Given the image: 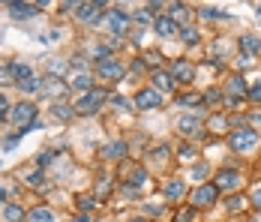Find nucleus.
<instances>
[{
  "mask_svg": "<svg viewBox=\"0 0 261 222\" xmlns=\"http://www.w3.org/2000/svg\"><path fill=\"white\" fill-rule=\"evenodd\" d=\"M9 120L18 126V129H30V126L36 124V105L24 99V102H15L12 108H9Z\"/></svg>",
  "mask_w": 261,
  "mask_h": 222,
  "instance_id": "f257e3e1",
  "label": "nucleus"
},
{
  "mask_svg": "<svg viewBox=\"0 0 261 222\" xmlns=\"http://www.w3.org/2000/svg\"><path fill=\"white\" fill-rule=\"evenodd\" d=\"M108 99L102 87H93V90H87V93H81V99L72 105L75 108V114H96L99 108H102V102Z\"/></svg>",
  "mask_w": 261,
  "mask_h": 222,
  "instance_id": "f03ea898",
  "label": "nucleus"
},
{
  "mask_svg": "<svg viewBox=\"0 0 261 222\" xmlns=\"http://www.w3.org/2000/svg\"><path fill=\"white\" fill-rule=\"evenodd\" d=\"M228 141H231V147L237 150V153H246V150H252V147H258V132H255V129H246V126H243V129H234V132H231V138H228Z\"/></svg>",
  "mask_w": 261,
  "mask_h": 222,
  "instance_id": "7ed1b4c3",
  "label": "nucleus"
},
{
  "mask_svg": "<svg viewBox=\"0 0 261 222\" xmlns=\"http://www.w3.org/2000/svg\"><path fill=\"white\" fill-rule=\"evenodd\" d=\"M105 24L111 27L114 36H126V30L132 24V15L123 12V9H111V12H105Z\"/></svg>",
  "mask_w": 261,
  "mask_h": 222,
  "instance_id": "20e7f679",
  "label": "nucleus"
},
{
  "mask_svg": "<svg viewBox=\"0 0 261 222\" xmlns=\"http://www.w3.org/2000/svg\"><path fill=\"white\" fill-rule=\"evenodd\" d=\"M123 72H126V66H123L117 57H99V60H96V75H102V78L117 81V78H123Z\"/></svg>",
  "mask_w": 261,
  "mask_h": 222,
  "instance_id": "39448f33",
  "label": "nucleus"
},
{
  "mask_svg": "<svg viewBox=\"0 0 261 222\" xmlns=\"http://www.w3.org/2000/svg\"><path fill=\"white\" fill-rule=\"evenodd\" d=\"M159 105H162V93L156 87H141L135 93V108H141V111H153Z\"/></svg>",
  "mask_w": 261,
  "mask_h": 222,
  "instance_id": "423d86ee",
  "label": "nucleus"
},
{
  "mask_svg": "<svg viewBox=\"0 0 261 222\" xmlns=\"http://www.w3.org/2000/svg\"><path fill=\"white\" fill-rule=\"evenodd\" d=\"M105 3H79V21L81 24H99L105 21Z\"/></svg>",
  "mask_w": 261,
  "mask_h": 222,
  "instance_id": "0eeeda50",
  "label": "nucleus"
},
{
  "mask_svg": "<svg viewBox=\"0 0 261 222\" xmlns=\"http://www.w3.org/2000/svg\"><path fill=\"white\" fill-rule=\"evenodd\" d=\"M216 198H219V189H216L213 183H204V186H198V189L192 192V207H195V210H201V207H213Z\"/></svg>",
  "mask_w": 261,
  "mask_h": 222,
  "instance_id": "6e6552de",
  "label": "nucleus"
},
{
  "mask_svg": "<svg viewBox=\"0 0 261 222\" xmlns=\"http://www.w3.org/2000/svg\"><path fill=\"white\" fill-rule=\"evenodd\" d=\"M168 72H171V78H174V81H180V84H189V81L195 78V66H192L189 60H183V57H177V60H171Z\"/></svg>",
  "mask_w": 261,
  "mask_h": 222,
  "instance_id": "1a4fd4ad",
  "label": "nucleus"
},
{
  "mask_svg": "<svg viewBox=\"0 0 261 222\" xmlns=\"http://www.w3.org/2000/svg\"><path fill=\"white\" fill-rule=\"evenodd\" d=\"M153 30H156L162 39H174V36H180V27H177V21H174L171 15H156V18H153Z\"/></svg>",
  "mask_w": 261,
  "mask_h": 222,
  "instance_id": "9d476101",
  "label": "nucleus"
},
{
  "mask_svg": "<svg viewBox=\"0 0 261 222\" xmlns=\"http://www.w3.org/2000/svg\"><path fill=\"white\" fill-rule=\"evenodd\" d=\"M69 90V84L63 81V78H51V75H45V81H42V96H63Z\"/></svg>",
  "mask_w": 261,
  "mask_h": 222,
  "instance_id": "9b49d317",
  "label": "nucleus"
},
{
  "mask_svg": "<svg viewBox=\"0 0 261 222\" xmlns=\"http://www.w3.org/2000/svg\"><path fill=\"white\" fill-rule=\"evenodd\" d=\"M6 9H9V15H12V18H18V21H21V18H33L39 6H36V3H18V0H12V3H6Z\"/></svg>",
  "mask_w": 261,
  "mask_h": 222,
  "instance_id": "f8f14e48",
  "label": "nucleus"
},
{
  "mask_svg": "<svg viewBox=\"0 0 261 222\" xmlns=\"http://www.w3.org/2000/svg\"><path fill=\"white\" fill-rule=\"evenodd\" d=\"M237 183H240V174L234 168H222V171L216 174V180H213L216 189H237Z\"/></svg>",
  "mask_w": 261,
  "mask_h": 222,
  "instance_id": "ddd939ff",
  "label": "nucleus"
},
{
  "mask_svg": "<svg viewBox=\"0 0 261 222\" xmlns=\"http://www.w3.org/2000/svg\"><path fill=\"white\" fill-rule=\"evenodd\" d=\"M9 72H12V81H15V87L27 81V78H33V69H30V63L24 60H9Z\"/></svg>",
  "mask_w": 261,
  "mask_h": 222,
  "instance_id": "4468645a",
  "label": "nucleus"
},
{
  "mask_svg": "<svg viewBox=\"0 0 261 222\" xmlns=\"http://www.w3.org/2000/svg\"><path fill=\"white\" fill-rule=\"evenodd\" d=\"M177 129H180L183 135H204V124L198 117H180L177 120Z\"/></svg>",
  "mask_w": 261,
  "mask_h": 222,
  "instance_id": "2eb2a0df",
  "label": "nucleus"
},
{
  "mask_svg": "<svg viewBox=\"0 0 261 222\" xmlns=\"http://www.w3.org/2000/svg\"><path fill=\"white\" fill-rule=\"evenodd\" d=\"M153 84H156L159 93H174V87H177V81L171 78V72H153Z\"/></svg>",
  "mask_w": 261,
  "mask_h": 222,
  "instance_id": "dca6fc26",
  "label": "nucleus"
},
{
  "mask_svg": "<svg viewBox=\"0 0 261 222\" xmlns=\"http://www.w3.org/2000/svg\"><path fill=\"white\" fill-rule=\"evenodd\" d=\"M99 153H102L105 159H123V156H126V144H123V141H108Z\"/></svg>",
  "mask_w": 261,
  "mask_h": 222,
  "instance_id": "f3484780",
  "label": "nucleus"
},
{
  "mask_svg": "<svg viewBox=\"0 0 261 222\" xmlns=\"http://www.w3.org/2000/svg\"><path fill=\"white\" fill-rule=\"evenodd\" d=\"M3 219L6 222H24L27 210L21 207V204H6V207H3Z\"/></svg>",
  "mask_w": 261,
  "mask_h": 222,
  "instance_id": "a211bd4d",
  "label": "nucleus"
},
{
  "mask_svg": "<svg viewBox=\"0 0 261 222\" xmlns=\"http://www.w3.org/2000/svg\"><path fill=\"white\" fill-rule=\"evenodd\" d=\"M144 183H147V171H135V174L129 177V180L123 183V192H129V195H135V192H138V189H141Z\"/></svg>",
  "mask_w": 261,
  "mask_h": 222,
  "instance_id": "6ab92c4d",
  "label": "nucleus"
},
{
  "mask_svg": "<svg viewBox=\"0 0 261 222\" xmlns=\"http://www.w3.org/2000/svg\"><path fill=\"white\" fill-rule=\"evenodd\" d=\"M162 195L171 198V201H174V198H180L183 195V180H177V177L165 180V183H162Z\"/></svg>",
  "mask_w": 261,
  "mask_h": 222,
  "instance_id": "aec40b11",
  "label": "nucleus"
},
{
  "mask_svg": "<svg viewBox=\"0 0 261 222\" xmlns=\"http://www.w3.org/2000/svg\"><path fill=\"white\" fill-rule=\"evenodd\" d=\"M27 219L30 222H54V210L45 207V204H39V207H33V210L27 213Z\"/></svg>",
  "mask_w": 261,
  "mask_h": 222,
  "instance_id": "412c9836",
  "label": "nucleus"
},
{
  "mask_svg": "<svg viewBox=\"0 0 261 222\" xmlns=\"http://www.w3.org/2000/svg\"><path fill=\"white\" fill-rule=\"evenodd\" d=\"M231 96H246L249 93V87H246V81H243V75H231L228 78V87H225Z\"/></svg>",
  "mask_w": 261,
  "mask_h": 222,
  "instance_id": "4be33fe9",
  "label": "nucleus"
},
{
  "mask_svg": "<svg viewBox=\"0 0 261 222\" xmlns=\"http://www.w3.org/2000/svg\"><path fill=\"white\" fill-rule=\"evenodd\" d=\"M72 90H79V93H87V90H93V78H90V72H79L75 78H72V84H69Z\"/></svg>",
  "mask_w": 261,
  "mask_h": 222,
  "instance_id": "5701e85b",
  "label": "nucleus"
},
{
  "mask_svg": "<svg viewBox=\"0 0 261 222\" xmlns=\"http://www.w3.org/2000/svg\"><path fill=\"white\" fill-rule=\"evenodd\" d=\"M240 48H243V54H258L261 51V36H252V33L240 36Z\"/></svg>",
  "mask_w": 261,
  "mask_h": 222,
  "instance_id": "b1692460",
  "label": "nucleus"
},
{
  "mask_svg": "<svg viewBox=\"0 0 261 222\" xmlns=\"http://www.w3.org/2000/svg\"><path fill=\"white\" fill-rule=\"evenodd\" d=\"M51 114H54V117H57V120H63V124H69V120L75 117V108H69L66 102H54Z\"/></svg>",
  "mask_w": 261,
  "mask_h": 222,
  "instance_id": "393cba45",
  "label": "nucleus"
},
{
  "mask_svg": "<svg viewBox=\"0 0 261 222\" xmlns=\"http://www.w3.org/2000/svg\"><path fill=\"white\" fill-rule=\"evenodd\" d=\"M66 72H69V60H63V57H54L51 63H48V75H51V78H63Z\"/></svg>",
  "mask_w": 261,
  "mask_h": 222,
  "instance_id": "a878e982",
  "label": "nucleus"
},
{
  "mask_svg": "<svg viewBox=\"0 0 261 222\" xmlns=\"http://www.w3.org/2000/svg\"><path fill=\"white\" fill-rule=\"evenodd\" d=\"M198 15L207 18V21H213V18H228V12H222V9H216V6H201Z\"/></svg>",
  "mask_w": 261,
  "mask_h": 222,
  "instance_id": "bb28decb",
  "label": "nucleus"
},
{
  "mask_svg": "<svg viewBox=\"0 0 261 222\" xmlns=\"http://www.w3.org/2000/svg\"><path fill=\"white\" fill-rule=\"evenodd\" d=\"M141 60H144V66H153L156 72H159V66H162V54H159V51H147Z\"/></svg>",
  "mask_w": 261,
  "mask_h": 222,
  "instance_id": "cd10ccee",
  "label": "nucleus"
},
{
  "mask_svg": "<svg viewBox=\"0 0 261 222\" xmlns=\"http://www.w3.org/2000/svg\"><path fill=\"white\" fill-rule=\"evenodd\" d=\"M96 204H99V198H96V195H79V207L84 210V213H90Z\"/></svg>",
  "mask_w": 261,
  "mask_h": 222,
  "instance_id": "c85d7f7f",
  "label": "nucleus"
},
{
  "mask_svg": "<svg viewBox=\"0 0 261 222\" xmlns=\"http://www.w3.org/2000/svg\"><path fill=\"white\" fill-rule=\"evenodd\" d=\"M180 39L189 42V45H195V42H198V30H195V27H180Z\"/></svg>",
  "mask_w": 261,
  "mask_h": 222,
  "instance_id": "c756f323",
  "label": "nucleus"
},
{
  "mask_svg": "<svg viewBox=\"0 0 261 222\" xmlns=\"http://www.w3.org/2000/svg\"><path fill=\"white\" fill-rule=\"evenodd\" d=\"M132 21H135V24H150V21H153V18H150V9H138V12H132Z\"/></svg>",
  "mask_w": 261,
  "mask_h": 222,
  "instance_id": "7c9ffc66",
  "label": "nucleus"
},
{
  "mask_svg": "<svg viewBox=\"0 0 261 222\" xmlns=\"http://www.w3.org/2000/svg\"><path fill=\"white\" fill-rule=\"evenodd\" d=\"M51 162H54V153H51V150H42V153L36 156V165H39V168H45V165H51Z\"/></svg>",
  "mask_w": 261,
  "mask_h": 222,
  "instance_id": "2f4dec72",
  "label": "nucleus"
},
{
  "mask_svg": "<svg viewBox=\"0 0 261 222\" xmlns=\"http://www.w3.org/2000/svg\"><path fill=\"white\" fill-rule=\"evenodd\" d=\"M192 219H195V207H183L177 213V222H192Z\"/></svg>",
  "mask_w": 261,
  "mask_h": 222,
  "instance_id": "473e14b6",
  "label": "nucleus"
},
{
  "mask_svg": "<svg viewBox=\"0 0 261 222\" xmlns=\"http://www.w3.org/2000/svg\"><path fill=\"white\" fill-rule=\"evenodd\" d=\"M27 186H33V189H42V174L33 171L30 177H27Z\"/></svg>",
  "mask_w": 261,
  "mask_h": 222,
  "instance_id": "72a5a7b5",
  "label": "nucleus"
},
{
  "mask_svg": "<svg viewBox=\"0 0 261 222\" xmlns=\"http://www.w3.org/2000/svg\"><path fill=\"white\" fill-rule=\"evenodd\" d=\"M9 108H12V105H9V102H6V96L0 93V120H9Z\"/></svg>",
  "mask_w": 261,
  "mask_h": 222,
  "instance_id": "f704fd0d",
  "label": "nucleus"
},
{
  "mask_svg": "<svg viewBox=\"0 0 261 222\" xmlns=\"http://www.w3.org/2000/svg\"><path fill=\"white\" fill-rule=\"evenodd\" d=\"M243 204H246L243 195H231L228 198V210H243Z\"/></svg>",
  "mask_w": 261,
  "mask_h": 222,
  "instance_id": "c9c22d12",
  "label": "nucleus"
},
{
  "mask_svg": "<svg viewBox=\"0 0 261 222\" xmlns=\"http://www.w3.org/2000/svg\"><path fill=\"white\" fill-rule=\"evenodd\" d=\"M198 102H201V96H195V93H186L177 99V105H198Z\"/></svg>",
  "mask_w": 261,
  "mask_h": 222,
  "instance_id": "e433bc0d",
  "label": "nucleus"
},
{
  "mask_svg": "<svg viewBox=\"0 0 261 222\" xmlns=\"http://www.w3.org/2000/svg\"><path fill=\"white\" fill-rule=\"evenodd\" d=\"M108 102H111V108H117V111H123V108H126V99H123V96H108Z\"/></svg>",
  "mask_w": 261,
  "mask_h": 222,
  "instance_id": "4c0bfd02",
  "label": "nucleus"
},
{
  "mask_svg": "<svg viewBox=\"0 0 261 222\" xmlns=\"http://www.w3.org/2000/svg\"><path fill=\"white\" fill-rule=\"evenodd\" d=\"M195 156H198V150H195V147H189V144L180 147V159H195Z\"/></svg>",
  "mask_w": 261,
  "mask_h": 222,
  "instance_id": "58836bf2",
  "label": "nucleus"
},
{
  "mask_svg": "<svg viewBox=\"0 0 261 222\" xmlns=\"http://www.w3.org/2000/svg\"><path fill=\"white\" fill-rule=\"evenodd\" d=\"M246 96H252L255 102H261V81H258V84H252V87H249V93H246Z\"/></svg>",
  "mask_w": 261,
  "mask_h": 222,
  "instance_id": "ea45409f",
  "label": "nucleus"
},
{
  "mask_svg": "<svg viewBox=\"0 0 261 222\" xmlns=\"http://www.w3.org/2000/svg\"><path fill=\"white\" fill-rule=\"evenodd\" d=\"M252 207H255V210L261 213V186L255 189V192H252Z\"/></svg>",
  "mask_w": 261,
  "mask_h": 222,
  "instance_id": "a19ab883",
  "label": "nucleus"
},
{
  "mask_svg": "<svg viewBox=\"0 0 261 222\" xmlns=\"http://www.w3.org/2000/svg\"><path fill=\"white\" fill-rule=\"evenodd\" d=\"M144 210H147V216H159V213H162V207H156V204H147Z\"/></svg>",
  "mask_w": 261,
  "mask_h": 222,
  "instance_id": "79ce46f5",
  "label": "nucleus"
},
{
  "mask_svg": "<svg viewBox=\"0 0 261 222\" xmlns=\"http://www.w3.org/2000/svg\"><path fill=\"white\" fill-rule=\"evenodd\" d=\"M240 66H252V54H240Z\"/></svg>",
  "mask_w": 261,
  "mask_h": 222,
  "instance_id": "37998d69",
  "label": "nucleus"
},
{
  "mask_svg": "<svg viewBox=\"0 0 261 222\" xmlns=\"http://www.w3.org/2000/svg\"><path fill=\"white\" fill-rule=\"evenodd\" d=\"M204 174H207V168H204V165H198V168L192 171V177H204Z\"/></svg>",
  "mask_w": 261,
  "mask_h": 222,
  "instance_id": "c03bdc74",
  "label": "nucleus"
},
{
  "mask_svg": "<svg viewBox=\"0 0 261 222\" xmlns=\"http://www.w3.org/2000/svg\"><path fill=\"white\" fill-rule=\"evenodd\" d=\"M69 222H90V216H87V213H81V216H75V219H69Z\"/></svg>",
  "mask_w": 261,
  "mask_h": 222,
  "instance_id": "a18cd8bd",
  "label": "nucleus"
},
{
  "mask_svg": "<svg viewBox=\"0 0 261 222\" xmlns=\"http://www.w3.org/2000/svg\"><path fill=\"white\" fill-rule=\"evenodd\" d=\"M0 201H6V189H0Z\"/></svg>",
  "mask_w": 261,
  "mask_h": 222,
  "instance_id": "49530a36",
  "label": "nucleus"
},
{
  "mask_svg": "<svg viewBox=\"0 0 261 222\" xmlns=\"http://www.w3.org/2000/svg\"><path fill=\"white\" fill-rule=\"evenodd\" d=\"M132 222H147V219H132Z\"/></svg>",
  "mask_w": 261,
  "mask_h": 222,
  "instance_id": "de8ad7c7",
  "label": "nucleus"
},
{
  "mask_svg": "<svg viewBox=\"0 0 261 222\" xmlns=\"http://www.w3.org/2000/svg\"><path fill=\"white\" fill-rule=\"evenodd\" d=\"M258 15H261V3H258Z\"/></svg>",
  "mask_w": 261,
  "mask_h": 222,
  "instance_id": "09e8293b",
  "label": "nucleus"
}]
</instances>
